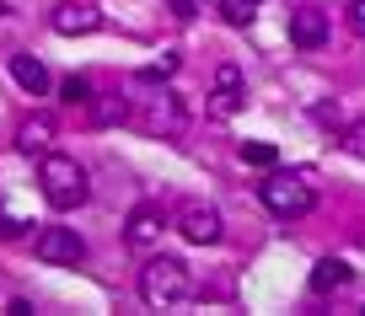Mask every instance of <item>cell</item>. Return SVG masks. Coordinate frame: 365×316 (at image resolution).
<instances>
[{
	"instance_id": "4fadbf2b",
	"label": "cell",
	"mask_w": 365,
	"mask_h": 316,
	"mask_svg": "<svg viewBox=\"0 0 365 316\" xmlns=\"http://www.w3.org/2000/svg\"><path fill=\"white\" fill-rule=\"evenodd\" d=\"M86 107H91V124H97V129H113V124H124V118H129V102L118 97V91H108V97H91Z\"/></svg>"
},
{
	"instance_id": "44dd1931",
	"label": "cell",
	"mask_w": 365,
	"mask_h": 316,
	"mask_svg": "<svg viewBox=\"0 0 365 316\" xmlns=\"http://www.w3.org/2000/svg\"><path fill=\"white\" fill-rule=\"evenodd\" d=\"M199 11H205V0H172V16H178V22H194Z\"/></svg>"
},
{
	"instance_id": "ac0fdd59",
	"label": "cell",
	"mask_w": 365,
	"mask_h": 316,
	"mask_svg": "<svg viewBox=\"0 0 365 316\" xmlns=\"http://www.w3.org/2000/svg\"><path fill=\"white\" fill-rule=\"evenodd\" d=\"M178 65H182L178 54H161L156 65H145V70H140V80H150V86H156V80H172V75H178Z\"/></svg>"
},
{
	"instance_id": "5bb4252c",
	"label": "cell",
	"mask_w": 365,
	"mask_h": 316,
	"mask_svg": "<svg viewBox=\"0 0 365 316\" xmlns=\"http://www.w3.org/2000/svg\"><path fill=\"white\" fill-rule=\"evenodd\" d=\"M339 284H349V263H344V258H322L317 268H312V290H317V295L339 290Z\"/></svg>"
},
{
	"instance_id": "7402d4cb",
	"label": "cell",
	"mask_w": 365,
	"mask_h": 316,
	"mask_svg": "<svg viewBox=\"0 0 365 316\" xmlns=\"http://www.w3.org/2000/svg\"><path fill=\"white\" fill-rule=\"evenodd\" d=\"M16 236H22V220H16V215H0V241H16Z\"/></svg>"
},
{
	"instance_id": "7a4b0ae2",
	"label": "cell",
	"mask_w": 365,
	"mask_h": 316,
	"mask_svg": "<svg viewBox=\"0 0 365 316\" xmlns=\"http://www.w3.org/2000/svg\"><path fill=\"white\" fill-rule=\"evenodd\" d=\"M258 199L274 220H301L312 215V204H317V188H312L307 172H279L269 167V182H258Z\"/></svg>"
},
{
	"instance_id": "ffe728a7",
	"label": "cell",
	"mask_w": 365,
	"mask_h": 316,
	"mask_svg": "<svg viewBox=\"0 0 365 316\" xmlns=\"http://www.w3.org/2000/svg\"><path fill=\"white\" fill-rule=\"evenodd\" d=\"M344 22H349V33L365 38V0H349V6H344Z\"/></svg>"
},
{
	"instance_id": "8fae6325",
	"label": "cell",
	"mask_w": 365,
	"mask_h": 316,
	"mask_svg": "<svg viewBox=\"0 0 365 316\" xmlns=\"http://www.w3.org/2000/svg\"><path fill=\"white\" fill-rule=\"evenodd\" d=\"M48 139H54V118H48V113L22 118V129H16V145H22L27 156H43V150H48Z\"/></svg>"
},
{
	"instance_id": "ba28073f",
	"label": "cell",
	"mask_w": 365,
	"mask_h": 316,
	"mask_svg": "<svg viewBox=\"0 0 365 316\" xmlns=\"http://www.w3.org/2000/svg\"><path fill=\"white\" fill-rule=\"evenodd\" d=\"M161 231H167L161 209H156V204H140L135 215H129V226H124V241L135 252H150V247H161Z\"/></svg>"
},
{
	"instance_id": "603a6c76",
	"label": "cell",
	"mask_w": 365,
	"mask_h": 316,
	"mask_svg": "<svg viewBox=\"0 0 365 316\" xmlns=\"http://www.w3.org/2000/svg\"><path fill=\"white\" fill-rule=\"evenodd\" d=\"M6 16H11V6H6V0H0V22H6Z\"/></svg>"
},
{
	"instance_id": "9c48e42d",
	"label": "cell",
	"mask_w": 365,
	"mask_h": 316,
	"mask_svg": "<svg viewBox=\"0 0 365 316\" xmlns=\"http://www.w3.org/2000/svg\"><path fill=\"white\" fill-rule=\"evenodd\" d=\"M290 43L296 48H322L328 43V16L317 6H296L290 11Z\"/></svg>"
},
{
	"instance_id": "5b68a950",
	"label": "cell",
	"mask_w": 365,
	"mask_h": 316,
	"mask_svg": "<svg viewBox=\"0 0 365 316\" xmlns=\"http://www.w3.org/2000/svg\"><path fill=\"white\" fill-rule=\"evenodd\" d=\"M242 102H247V86H242V70L237 65H220L215 70V91H210V118H220V124H226V118H237L242 113Z\"/></svg>"
},
{
	"instance_id": "8992f818",
	"label": "cell",
	"mask_w": 365,
	"mask_h": 316,
	"mask_svg": "<svg viewBox=\"0 0 365 316\" xmlns=\"http://www.w3.org/2000/svg\"><path fill=\"white\" fill-rule=\"evenodd\" d=\"M48 27H54V33H65V38H86V33H97V27H103V11H97L91 0H59L54 11H48Z\"/></svg>"
},
{
	"instance_id": "30bf717a",
	"label": "cell",
	"mask_w": 365,
	"mask_h": 316,
	"mask_svg": "<svg viewBox=\"0 0 365 316\" xmlns=\"http://www.w3.org/2000/svg\"><path fill=\"white\" fill-rule=\"evenodd\" d=\"M145 129H150V135H161V139H178V135H182V102L172 97V91H161V97H150Z\"/></svg>"
},
{
	"instance_id": "d6986e66",
	"label": "cell",
	"mask_w": 365,
	"mask_h": 316,
	"mask_svg": "<svg viewBox=\"0 0 365 316\" xmlns=\"http://www.w3.org/2000/svg\"><path fill=\"white\" fill-rule=\"evenodd\" d=\"M344 145H349V156H360V161H365V118H354V124L344 129Z\"/></svg>"
},
{
	"instance_id": "9a60e30c",
	"label": "cell",
	"mask_w": 365,
	"mask_h": 316,
	"mask_svg": "<svg viewBox=\"0 0 365 316\" xmlns=\"http://www.w3.org/2000/svg\"><path fill=\"white\" fill-rule=\"evenodd\" d=\"M242 161H247V167H279V150L274 145H263V139H242Z\"/></svg>"
},
{
	"instance_id": "7c38bea8",
	"label": "cell",
	"mask_w": 365,
	"mask_h": 316,
	"mask_svg": "<svg viewBox=\"0 0 365 316\" xmlns=\"http://www.w3.org/2000/svg\"><path fill=\"white\" fill-rule=\"evenodd\" d=\"M11 80L22 91H33V97L48 91V70H43V59H33V54H11Z\"/></svg>"
},
{
	"instance_id": "3957f363",
	"label": "cell",
	"mask_w": 365,
	"mask_h": 316,
	"mask_svg": "<svg viewBox=\"0 0 365 316\" xmlns=\"http://www.w3.org/2000/svg\"><path fill=\"white\" fill-rule=\"evenodd\" d=\"M38 182H43V199L54 209H81L91 199V182H86V167L76 156H54L43 150V167H38Z\"/></svg>"
},
{
	"instance_id": "52a82bcc",
	"label": "cell",
	"mask_w": 365,
	"mask_h": 316,
	"mask_svg": "<svg viewBox=\"0 0 365 316\" xmlns=\"http://www.w3.org/2000/svg\"><path fill=\"white\" fill-rule=\"evenodd\" d=\"M178 231L194 247H215L220 241V209H210V204H182L178 209Z\"/></svg>"
},
{
	"instance_id": "e0dca14e",
	"label": "cell",
	"mask_w": 365,
	"mask_h": 316,
	"mask_svg": "<svg viewBox=\"0 0 365 316\" xmlns=\"http://www.w3.org/2000/svg\"><path fill=\"white\" fill-rule=\"evenodd\" d=\"M252 11H258V0H220V16H226L231 27H247Z\"/></svg>"
},
{
	"instance_id": "277c9868",
	"label": "cell",
	"mask_w": 365,
	"mask_h": 316,
	"mask_svg": "<svg viewBox=\"0 0 365 316\" xmlns=\"http://www.w3.org/2000/svg\"><path fill=\"white\" fill-rule=\"evenodd\" d=\"M33 252H38L43 263H70V268H76V263L86 258V241H81L70 226H43V231L33 236Z\"/></svg>"
},
{
	"instance_id": "2e32d148",
	"label": "cell",
	"mask_w": 365,
	"mask_h": 316,
	"mask_svg": "<svg viewBox=\"0 0 365 316\" xmlns=\"http://www.w3.org/2000/svg\"><path fill=\"white\" fill-rule=\"evenodd\" d=\"M59 97H65L70 107H76V102L86 107V102H91V80L86 75H65V80H59Z\"/></svg>"
},
{
	"instance_id": "6da1fadb",
	"label": "cell",
	"mask_w": 365,
	"mask_h": 316,
	"mask_svg": "<svg viewBox=\"0 0 365 316\" xmlns=\"http://www.w3.org/2000/svg\"><path fill=\"white\" fill-rule=\"evenodd\" d=\"M194 295V268L182 258H150L145 268H140V300L150 305V311H172V305H182Z\"/></svg>"
}]
</instances>
